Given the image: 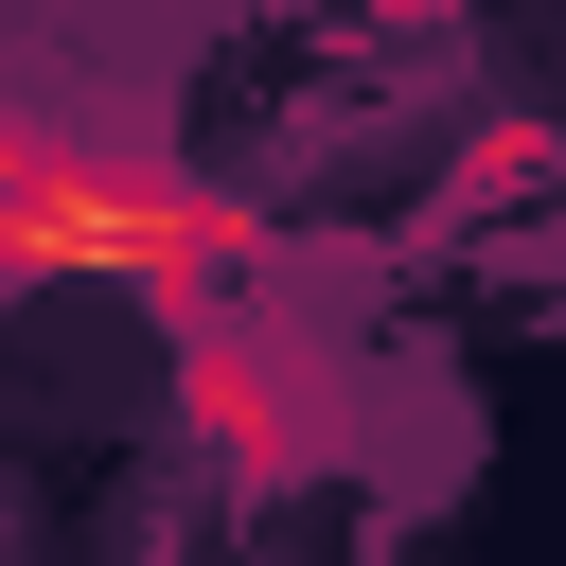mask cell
<instances>
[{
  "mask_svg": "<svg viewBox=\"0 0 566 566\" xmlns=\"http://www.w3.org/2000/svg\"><path fill=\"white\" fill-rule=\"evenodd\" d=\"M0 265L18 283H124L159 318H248L265 301V212L159 177L142 142H88V124L0 106Z\"/></svg>",
  "mask_w": 566,
  "mask_h": 566,
  "instance_id": "cell-1",
  "label": "cell"
},
{
  "mask_svg": "<svg viewBox=\"0 0 566 566\" xmlns=\"http://www.w3.org/2000/svg\"><path fill=\"white\" fill-rule=\"evenodd\" d=\"M177 389L212 407L230 478H283V460H318V389L283 371V336H265V318H177Z\"/></svg>",
  "mask_w": 566,
  "mask_h": 566,
  "instance_id": "cell-2",
  "label": "cell"
}]
</instances>
